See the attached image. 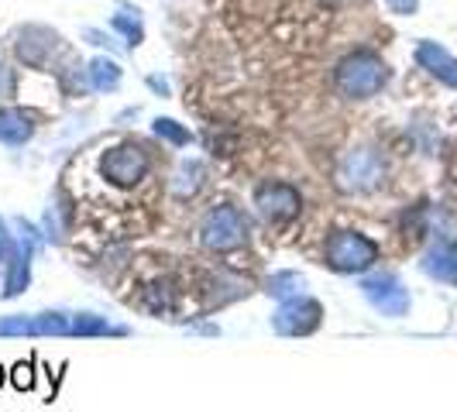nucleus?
<instances>
[{"label": "nucleus", "instance_id": "1", "mask_svg": "<svg viewBox=\"0 0 457 412\" xmlns=\"http://www.w3.org/2000/svg\"><path fill=\"white\" fill-rule=\"evenodd\" d=\"M386 83H389V66L371 52H354L337 66V90L351 100H368Z\"/></svg>", "mask_w": 457, "mask_h": 412}, {"label": "nucleus", "instance_id": "2", "mask_svg": "<svg viewBox=\"0 0 457 412\" xmlns=\"http://www.w3.org/2000/svg\"><path fill=\"white\" fill-rule=\"evenodd\" d=\"M327 265L341 275H361L378 261V244L358 230H337L327 241Z\"/></svg>", "mask_w": 457, "mask_h": 412}, {"label": "nucleus", "instance_id": "3", "mask_svg": "<svg viewBox=\"0 0 457 412\" xmlns=\"http://www.w3.org/2000/svg\"><path fill=\"white\" fill-rule=\"evenodd\" d=\"M200 241L210 251H230L248 241V217L237 206H217L204 217Z\"/></svg>", "mask_w": 457, "mask_h": 412}, {"label": "nucleus", "instance_id": "4", "mask_svg": "<svg viewBox=\"0 0 457 412\" xmlns=\"http://www.w3.org/2000/svg\"><path fill=\"white\" fill-rule=\"evenodd\" d=\"M320 323H323V306L310 296L286 299L272 317L275 334H282V337H310Z\"/></svg>", "mask_w": 457, "mask_h": 412}, {"label": "nucleus", "instance_id": "5", "mask_svg": "<svg viewBox=\"0 0 457 412\" xmlns=\"http://www.w3.org/2000/svg\"><path fill=\"white\" fill-rule=\"evenodd\" d=\"M337 179H341V185L347 193H368V189L382 185V179H386V161H382V155L375 148H358V152H351L341 161Z\"/></svg>", "mask_w": 457, "mask_h": 412}, {"label": "nucleus", "instance_id": "6", "mask_svg": "<svg viewBox=\"0 0 457 412\" xmlns=\"http://www.w3.org/2000/svg\"><path fill=\"white\" fill-rule=\"evenodd\" d=\"M100 172L107 183L120 185V189H131L148 176V155L137 148V144H117L111 148L104 161H100Z\"/></svg>", "mask_w": 457, "mask_h": 412}, {"label": "nucleus", "instance_id": "7", "mask_svg": "<svg viewBox=\"0 0 457 412\" xmlns=\"http://www.w3.org/2000/svg\"><path fill=\"white\" fill-rule=\"evenodd\" d=\"M361 293H365V299L382 317L399 320V317L410 313V289L395 275H368L365 282H361Z\"/></svg>", "mask_w": 457, "mask_h": 412}, {"label": "nucleus", "instance_id": "8", "mask_svg": "<svg viewBox=\"0 0 457 412\" xmlns=\"http://www.w3.org/2000/svg\"><path fill=\"white\" fill-rule=\"evenodd\" d=\"M0 337H72L69 313H38V317H4Z\"/></svg>", "mask_w": 457, "mask_h": 412}, {"label": "nucleus", "instance_id": "9", "mask_svg": "<svg viewBox=\"0 0 457 412\" xmlns=\"http://www.w3.org/2000/svg\"><path fill=\"white\" fill-rule=\"evenodd\" d=\"M254 206H258V213H262L265 220H272V224H286V220L299 217L303 200H299V193L293 189V185L265 183V185H258V193H254Z\"/></svg>", "mask_w": 457, "mask_h": 412}, {"label": "nucleus", "instance_id": "10", "mask_svg": "<svg viewBox=\"0 0 457 412\" xmlns=\"http://www.w3.org/2000/svg\"><path fill=\"white\" fill-rule=\"evenodd\" d=\"M416 62L427 69L430 76H436L440 83H447L451 90H457V59L447 48H440L436 42H420L416 45Z\"/></svg>", "mask_w": 457, "mask_h": 412}, {"label": "nucleus", "instance_id": "11", "mask_svg": "<svg viewBox=\"0 0 457 412\" xmlns=\"http://www.w3.org/2000/svg\"><path fill=\"white\" fill-rule=\"evenodd\" d=\"M423 272L444 285H457V244H436L423 258Z\"/></svg>", "mask_w": 457, "mask_h": 412}, {"label": "nucleus", "instance_id": "12", "mask_svg": "<svg viewBox=\"0 0 457 412\" xmlns=\"http://www.w3.org/2000/svg\"><path fill=\"white\" fill-rule=\"evenodd\" d=\"M55 35L46 31V28H28L21 31V38H18V55H21L28 66H42L46 62V55L55 48Z\"/></svg>", "mask_w": 457, "mask_h": 412}, {"label": "nucleus", "instance_id": "13", "mask_svg": "<svg viewBox=\"0 0 457 412\" xmlns=\"http://www.w3.org/2000/svg\"><path fill=\"white\" fill-rule=\"evenodd\" d=\"M31 135H35V124L24 111H14V107L0 111V141L4 144H24Z\"/></svg>", "mask_w": 457, "mask_h": 412}, {"label": "nucleus", "instance_id": "14", "mask_svg": "<svg viewBox=\"0 0 457 412\" xmlns=\"http://www.w3.org/2000/svg\"><path fill=\"white\" fill-rule=\"evenodd\" d=\"M35 241V237H31ZM31 241L21 244L18 251H7V261H11V272H7V289L4 296H21L24 285H28V275H31Z\"/></svg>", "mask_w": 457, "mask_h": 412}, {"label": "nucleus", "instance_id": "15", "mask_svg": "<svg viewBox=\"0 0 457 412\" xmlns=\"http://www.w3.org/2000/svg\"><path fill=\"white\" fill-rule=\"evenodd\" d=\"M128 326H114L107 317H93V313H76L72 317V337H124Z\"/></svg>", "mask_w": 457, "mask_h": 412}, {"label": "nucleus", "instance_id": "16", "mask_svg": "<svg viewBox=\"0 0 457 412\" xmlns=\"http://www.w3.org/2000/svg\"><path fill=\"white\" fill-rule=\"evenodd\" d=\"M303 289H306V278L299 272H275L272 278H269V296L282 299V302L303 296Z\"/></svg>", "mask_w": 457, "mask_h": 412}, {"label": "nucleus", "instance_id": "17", "mask_svg": "<svg viewBox=\"0 0 457 412\" xmlns=\"http://www.w3.org/2000/svg\"><path fill=\"white\" fill-rule=\"evenodd\" d=\"M90 79L96 90H117L120 87V66L114 59H96V62H90Z\"/></svg>", "mask_w": 457, "mask_h": 412}, {"label": "nucleus", "instance_id": "18", "mask_svg": "<svg viewBox=\"0 0 457 412\" xmlns=\"http://www.w3.org/2000/svg\"><path fill=\"white\" fill-rule=\"evenodd\" d=\"M200 183H204V165H200V161H183V169H179L172 189H176L179 200H186V196H193V193L200 189Z\"/></svg>", "mask_w": 457, "mask_h": 412}, {"label": "nucleus", "instance_id": "19", "mask_svg": "<svg viewBox=\"0 0 457 412\" xmlns=\"http://www.w3.org/2000/svg\"><path fill=\"white\" fill-rule=\"evenodd\" d=\"M155 135H159L162 141H169V144H179V148L193 141V135L186 131L183 124H176V120H169V117H159V120H155Z\"/></svg>", "mask_w": 457, "mask_h": 412}, {"label": "nucleus", "instance_id": "20", "mask_svg": "<svg viewBox=\"0 0 457 412\" xmlns=\"http://www.w3.org/2000/svg\"><path fill=\"white\" fill-rule=\"evenodd\" d=\"M11 378H14V389H18V391H31V389H35V365H31V361L14 365Z\"/></svg>", "mask_w": 457, "mask_h": 412}, {"label": "nucleus", "instance_id": "21", "mask_svg": "<svg viewBox=\"0 0 457 412\" xmlns=\"http://www.w3.org/2000/svg\"><path fill=\"white\" fill-rule=\"evenodd\" d=\"M114 28H117V31H124V38H128L131 45H137V42H141V21H137V18L117 14V18H114Z\"/></svg>", "mask_w": 457, "mask_h": 412}, {"label": "nucleus", "instance_id": "22", "mask_svg": "<svg viewBox=\"0 0 457 412\" xmlns=\"http://www.w3.org/2000/svg\"><path fill=\"white\" fill-rule=\"evenodd\" d=\"M7 96H14V76H11V69L0 62V100H7Z\"/></svg>", "mask_w": 457, "mask_h": 412}, {"label": "nucleus", "instance_id": "23", "mask_svg": "<svg viewBox=\"0 0 457 412\" xmlns=\"http://www.w3.org/2000/svg\"><path fill=\"white\" fill-rule=\"evenodd\" d=\"M389 7L395 14H412L420 7V0H389Z\"/></svg>", "mask_w": 457, "mask_h": 412}, {"label": "nucleus", "instance_id": "24", "mask_svg": "<svg viewBox=\"0 0 457 412\" xmlns=\"http://www.w3.org/2000/svg\"><path fill=\"white\" fill-rule=\"evenodd\" d=\"M0 258H7V234L0 227Z\"/></svg>", "mask_w": 457, "mask_h": 412}, {"label": "nucleus", "instance_id": "25", "mask_svg": "<svg viewBox=\"0 0 457 412\" xmlns=\"http://www.w3.org/2000/svg\"><path fill=\"white\" fill-rule=\"evenodd\" d=\"M148 83H152V90H159V93H165V90H169V87H165V83H162V79H155V76H152V79H148Z\"/></svg>", "mask_w": 457, "mask_h": 412}, {"label": "nucleus", "instance_id": "26", "mask_svg": "<svg viewBox=\"0 0 457 412\" xmlns=\"http://www.w3.org/2000/svg\"><path fill=\"white\" fill-rule=\"evenodd\" d=\"M0 385H4V367H0Z\"/></svg>", "mask_w": 457, "mask_h": 412}]
</instances>
